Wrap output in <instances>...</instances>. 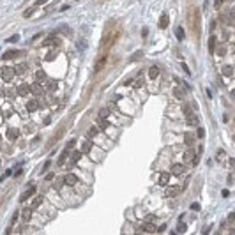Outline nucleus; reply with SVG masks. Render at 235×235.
Instances as JSON below:
<instances>
[{
  "label": "nucleus",
  "mask_w": 235,
  "mask_h": 235,
  "mask_svg": "<svg viewBox=\"0 0 235 235\" xmlns=\"http://www.w3.org/2000/svg\"><path fill=\"white\" fill-rule=\"evenodd\" d=\"M14 69H11V67H4L2 69V80H5V81H11L13 78H14Z\"/></svg>",
  "instance_id": "f257e3e1"
},
{
  "label": "nucleus",
  "mask_w": 235,
  "mask_h": 235,
  "mask_svg": "<svg viewBox=\"0 0 235 235\" xmlns=\"http://www.w3.org/2000/svg\"><path fill=\"white\" fill-rule=\"evenodd\" d=\"M64 182L67 184V186H76L78 177L74 175V173H67V175H64Z\"/></svg>",
  "instance_id": "f03ea898"
},
{
  "label": "nucleus",
  "mask_w": 235,
  "mask_h": 235,
  "mask_svg": "<svg viewBox=\"0 0 235 235\" xmlns=\"http://www.w3.org/2000/svg\"><path fill=\"white\" fill-rule=\"evenodd\" d=\"M30 92L35 94V96H43V94H44V90H43V87L39 85V81H35V83L30 85Z\"/></svg>",
  "instance_id": "7ed1b4c3"
},
{
  "label": "nucleus",
  "mask_w": 235,
  "mask_h": 235,
  "mask_svg": "<svg viewBox=\"0 0 235 235\" xmlns=\"http://www.w3.org/2000/svg\"><path fill=\"white\" fill-rule=\"evenodd\" d=\"M30 218H32V209L25 207V209L21 210V221H23V223H28V221H30Z\"/></svg>",
  "instance_id": "20e7f679"
},
{
  "label": "nucleus",
  "mask_w": 235,
  "mask_h": 235,
  "mask_svg": "<svg viewBox=\"0 0 235 235\" xmlns=\"http://www.w3.org/2000/svg\"><path fill=\"white\" fill-rule=\"evenodd\" d=\"M16 92H18V96H21V97H23V96H28V94H30V87H28V85H19V87L16 88Z\"/></svg>",
  "instance_id": "39448f33"
},
{
  "label": "nucleus",
  "mask_w": 235,
  "mask_h": 235,
  "mask_svg": "<svg viewBox=\"0 0 235 235\" xmlns=\"http://www.w3.org/2000/svg\"><path fill=\"white\" fill-rule=\"evenodd\" d=\"M159 76V67L157 66H150V69H149V78L150 80H156Z\"/></svg>",
  "instance_id": "423d86ee"
},
{
  "label": "nucleus",
  "mask_w": 235,
  "mask_h": 235,
  "mask_svg": "<svg viewBox=\"0 0 235 235\" xmlns=\"http://www.w3.org/2000/svg\"><path fill=\"white\" fill-rule=\"evenodd\" d=\"M18 135H19V131H18V129H14V127H11V129H7V138L11 140V141H14V140L18 138Z\"/></svg>",
  "instance_id": "0eeeda50"
},
{
  "label": "nucleus",
  "mask_w": 235,
  "mask_h": 235,
  "mask_svg": "<svg viewBox=\"0 0 235 235\" xmlns=\"http://www.w3.org/2000/svg\"><path fill=\"white\" fill-rule=\"evenodd\" d=\"M191 25H195V34L198 35L200 34V13L195 11V23H191Z\"/></svg>",
  "instance_id": "6e6552de"
},
{
  "label": "nucleus",
  "mask_w": 235,
  "mask_h": 235,
  "mask_svg": "<svg viewBox=\"0 0 235 235\" xmlns=\"http://www.w3.org/2000/svg\"><path fill=\"white\" fill-rule=\"evenodd\" d=\"M179 193H180V189H179V187L175 186V187H168V189H166V193H165V195H166L168 198H171V196H177Z\"/></svg>",
  "instance_id": "1a4fd4ad"
},
{
  "label": "nucleus",
  "mask_w": 235,
  "mask_h": 235,
  "mask_svg": "<svg viewBox=\"0 0 235 235\" xmlns=\"http://www.w3.org/2000/svg\"><path fill=\"white\" fill-rule=\"evenodd\" d=\"M184 170H186V166H184V165H173L171 173H173V175H180V173H184Z\"/></svg>",
  "instance_id": "9d476101"
},
{
  "label": "nucleus",
  "mask_w": 235,
  "mask_h": 235,
  "mask_svg": "<svg viewBox=\"0 0 235 235\" xmlns=\"http://www.w3.org/2000/svg\"><path fill=\"white\" fill-rule=\"evenodd\" d=\"M168 180H170V173L168 171H163L159 175V184H161V186H165V184H168Z\"/></svg>",
  "instance_id": "9b49d317"
},
{
  "label": "nucleus",
  "mask_w": 235,
  "mask_h": 235,
  "mask_svg": "<svg viewBox=\"0 0 235 235\" xmlns=\"http://www.w3.org/2000/svg\"><path fill=\"white\" fill-rule=\"evenodd\" d=\"M168 23H170V18H168V14H163V16L159 18V27H161V28H166V27H168Z\"/></svg>",
  "instance_id": "f8f14e48"
},
{
  "label": "nucleus",
  "mask_w": 235,
  "mask_h": 235,
  "mask_svg": "<svg viewBox=\"0 0 235 235\" xmlns=\"http://www.w3.org/2000/svg\"><path fill=\"white\" fill-rule=\"evenodd\" d=\"M34 193H35V187L32 186V187H30V189H28L27 193H23V195H21V196H19V202H25L27 198H30V196H32V195H34Z\"/></svg>",
  "instance_id": "ddd939ff"
},
{
  "label": "nucleus",
  "mask_w": 235,
  "mask_h": 235,
  "mask_svg": "<svg viewBox=\"0 0 235 235\" xmlns=\"http://www.w3.org/2000/svg\"><path fill=\"white\" fill-rule=\"evenodd\" d=\"M21 55V52H16V50H13V52H7V53H4V60H9V58H14V57H19Z\"/></svg>",
  "instance_id": "4468645a"
},
{
  "label": "nucleus",
  "mask_w": 235,
  "mask_h": 235,
  "mask_svg": "<svg viewBox=\"0 0 235 235\" xmlns=\"http://www.w3.org/2000/svg\"><path fill=\"white\" fill-rule=\"evenodd\" d=\"M97 129H103V131H108V120L106 119H101L97 120Z\"/></svg>",
  "instance_id": "2eb2a0df"
},
{
  "label": "nucleus",
  "mask_w": 235,
  "mask_h": 235,
  "mask_svg": "<svg viewBox=\"0 0 235 235\" xmlns=\"http://www.w3.org/2000/svg\"><path fill=\"white\" fill-rule=\"evenodd\" d=\"M106 60H108V57H101L99 62L96 64V69H94V71H101V69H103V67L106 66Z\"/></svg>",
  "instance_id": "dca6fc26"
},
{
  "label": "nucleus",
  "mask_w": 235,
  "mask_h": 235,
  "mask_svg": "<svg viewBox=\"0 0 235 235\" xmlns=\"http://www.w3.org/2000/svg\"><path fill=\"white\" fill-rule=\"evenodd\" d=\"M67 156H69V150H64L62 154H60V157H58V163H57V165H58V166H64V163H66Z\"/></svg>",
  "instance_id": "f3484780"
},
{
  "label": "nucleus",
  "mask_w": 235,
  "mask_h": 235,
  "mask_svg": "<svg viewBox=\"0 0 235 235\" xmlns=\"http://www.w3.org/2000/svg\"><path fill=\"white\" fill-rule=\"evenodd\" d=\"M44 80H46V73H44L43 69H39L37 73H35V81H39V83H41V81H44Z\"/></svg>",
  "instance_id": "a211bd4d"
},
{
  "label": "nucleus",
  "mask_w": 235,
  "mask_h": 235,
  "mask_svg": "<svg viewBox=\"0 0 235 235\" xmlns=\"http://www.w3.org/2000/svg\"><path fill=\"white\" fill-rule=\"evenodd\" d=\"M27 110H28V111H35V110H39V103H37V101H28Z\"/></svg>",
  "instance_id": "6ab92c4d"
},
{
  "label": "nucleus",
  "mask_w": 235,
  "mask_h": 235,
  "mask_svg": "<svg viewBox=\"0 0 235 235\" xmlns=\"http://www.w3.org/2000/svg\"><path fill=\"white\" fill-rule=\"evenodd\" d=\"M143 232H156V226L152 224V221H145V224H143V228H141Z\"/></svg>",
  "instance_id": "aec40b11"
},
{
  "label": "nucleus",
  "mask_w": 235,
  "mask_h": 235,
  "mask_svg": "<svg viewBox=\"0 0 235 235\" xmlns=\"http://www.w3.org/2000/svg\"><path fill=\"white\" fill-rule=\"evenodd\" d=\"M193 157H195V152H193V150H186V152H184V161H186V163H191Z\"/></svg>",
  "instance_id": "412c9836"
},
{
  "label": "nucleus",
  "mask_w": 235,
  "mask_h": 235,
  "mask_svg": "<svg viewBox=\"0 0 235 235\" xmlns=\"http://www.w3.org/2000/svg\"><path fill=\"white\" fill-rule=\"evenodd\" d=\"M221 73H223L224 76H232V74H233V67H232V66H224V67L221 69Z\"/></svg>",
  "instance_id": "4be33fe9"
},
{
  "label": "nucleus",
  "mask_w": 235,
  "mask_h": 235,
  "mask_svg": "<svg viewBox=\"0 0 235 235\" xmlns=\"http://www.w3.org/2000/svg\"><path fill=\"white\" fill-rule=\"evenodd\" d=\"M209 50H210V53L216 52V37H210L209 39Z\"/></svg>",
  "instance_id": "5701e85b"
},
{
  "label": "nucleus",
  "mask_w": 235,
  "mask_h": 235,
  "mask_svg": "<svg viewBox=\"0 0 235 235\" xmlns=\"http://www.w3.org/2000/svg\"><path fill=\"white\" fill-rule=\"evenodd\" d=\"M81 150H83V152H90L92 150V141H83V145H81Z\"/></svg>",
  "instance_id": "b1692460"
},
{
  "label": "nucleus",
  "mask_w": 235,
  "mask_h": 235,
  "mask_svg": "<svg viewBox=\"0 0 235 235\" xmlns=\"http://www.w3.org/2000/svg\"><path fill=\"white\" fill-rule=\"evenodd\" d=\"M99 117H101V119H108V117H110V108H101Z\"/></svg>",
  "instance_id": "393cba45"
},
{
  "label": "nucleus",
  "mask_w": 235,
  "mask_h": 235,
  "mask_svg": "<svg viewBox=\"0 0 235 235\" xmlns=\"http://www.w3.org/2000/svg\"><path fill=\"white\" fill-rule=\"evenodd\" d=\"M187 124H191V126H196L198 124V117H195V115H187Z\"/></svg>",
  "instance_id": "a878e982"
},
{
  "label": "nucleus",
  "mask_w": 235,
  "mask_h": 235,
  "mask_svg": "<svg viewBox=\"0 0 235 235\" xmlns=\"http://www.w3.org/2000/svg\"><path fill=\"white\" fill-rule=\"evenodd\" d=\"M184 136H186V138H184V141H186V145H193V141H195V136H193V135H189V133H187V135H184Z\"/></svg>",
  "instance_id": "bb28decb"
},
{
  "label": "nucleus",
  "mask_w": 235,
  "mask_h": 235,
  "mask_svg": "<svg viewBox=\"0 0 235 235\" xmlns=\"http://www.w3.org/2000/svg\"><path fill=\"white\" fill-rule=\"evenodd\" d=\"M175 35H177L179 41L184 39V28H182V27H177V28H175Z\"/></svg>",
  "instance_id": "cd10ccee"
},
{
  "label": "nucleus",
  "mask_w": 235,
  "mask_h": 235,
  "mask_svg": "<svg viewBox=\"0 0 235 235\" xmlns=\"http://www.w3.org/2000/svg\"><path fill=\"white\" fill-rule=\"evenodd\" d=\"M80 157H81V152H80V150H74L73 154H71V161H73V165H74V163H76Z\"/></svg>",
  "instance_id": "c85d7f7f"
},
{
  "label": "nucleus",
  "mask_w": 235,
  "mask_h": 235,
  "mask_svg": "<svg viewBox=\"0 0 235 235\" xmlns=\"http://www.w3.org/2000/svg\"><path fill=\"white\" fill-rule=\"evenodd\" d=\"M43 200H44L43 196H37V198H34V202H32V207H35V209H37V207L41 205V203H43Z\"/></svg>",
  "instance_id": "c756f323"
},
{
  "label": "nucleus",
  "mask_w": 235,
  "mask_h": 235,
  "mask_svg": "<svg viewBox=\"0 0 235 235\" xmlns=\"http://www.w3.org/2000/svg\"><path fill=\"white\" fill-rule=\"evenodd\" d=\"M97 133H99V129H97V127H90V129H88V138H94V136H97Z\"/></svg>",
  "instance_id": "7c9ffc66"
},
{
  "label": "nucleus",
  "mask_w": 235,
  "mask_h": 235,
  "mask_svg": "<svg viewBox=\"0 0 235 235\" xmlns=\"http://www.w3.org/2000/svg\"><path fill=\"white\" fill-rule=\"evenodd\" d=\"M14 73H18V74H25V73H27V67H25V66H18Z\"/></svg>",
  "instance_id": "2f4dec72"
},
{
  "label": "nucleus",
  "mask_w": 235,
  "mask_h": 235,
  "mask_svg": "<svg viewBox=\"0 0 235 235\" xmlns=\"http://www.w3.org/2000/svg\"><path fill=\"white\" fill-rule=\"evenodd\" d=\"M173 94H175V97H179V99L184 97V92H182L180 88H175V90H173Z\"/></svg>",
  "instance_id": "473e14b6"
},
{
  "label": "nucleus",
  "mask_w": 235,
  "mask_h": 235,
  "mask_svg": "<svg viewBox=\"0 0 235 235\" xmlns=\"http://www.w3.org/2000/svg\"><path fill=\"white\" fill-rule=\"evenodd\" d=\"M76 145V140H71V141H67V145H66V150H71V149H73Z\"/></svg>",
  "instance_id": "72a5a7b5"
},
{
  "label": "nucleus",
  "mask_w": 235,
  "mask_h": 235,
  "mask_svg": "<svg viewBox=\"0 0 235 235\" xmlns=\"http://www.w3.org/2000/svg\"><path fill=\"white\" fill-rule=\"evenodd\" d=\"M62 184H66V182H64V177L58 179V180L55 182V189H60V187H62Z\"/></svg>",
  "instance_id": "f704fd0d"
},
{
  "label": "nucleus",
  "mask_w": 235,
  "mask_h": 235,
  "mask_svg": "<svg viewBox=\"0 0 235 235\" xmlns=\"http://www.w3.org/2000/svg\"><path fill=\"white\" fill-rule=\"evenodd\" d=\"M186 224H184V223H179V226H177V232H180V233H184V232H186Z\"/></svg>",
  "instance_id": "c9c22d12"
},
{
  "label": "nucleus",
  "mask_w": 235,
  "mask_h": 235,
  "mask_svg": "<svg viewBox=\"0 0 235 235\" xmlns=\"http://www.w3.org/2000/svg\"><path fill=\"white\" fill-rule=\"evenodd\" d=\"M34 11H35V7H30V9H27V11H25V14H23V16H25V18L32 16V13H34Z\"/></svg>",
  "instance_id": "e433bc0d"
},
{
  "label": "nucleus",
  "mask_w": 235,
  "mask_h": 235,
  "mask_svg": "<svg viewBox=\"0 0 235 235\" xmlns=\"http://www.w3.org/2000/svg\"><path fill=\"white\" fill-rule=\"evenodd\" d=\"M55 88H57V81H50V83H48V90L52 92V90H55Z\"/></svg>",
  "instance_id": "4c0bfd02"
},
{
  "label": "nucleus",
  "mask_w": 235,
  "mask_h": 235,
  "mask_svg": "<svg viewBox=\"0 0 235 235\" xmlns=\"http://www.w3.org/2000/svg\"><path fill=\"white\" fill-rule=\"evenodd\" d=\"M223 159H226V154H224L223 150H219L218 152V161H223Z\"/></svg>",
  "instance_id": "58836bf2"
},
{
  "label": "nucleus",
  "mask_w": 235,
  "mask_h": 235,
  "mask_svg": "<svg viewBox=\"0 0 235 235\" xmlns=\"http://www.w3.org/2000/svg\"><path fill=\"white\" fill-rule=\"evenodd\" d=\"M78 48H80V50H85V48H87V43H85L83 39H81V41H78Z\"/></svg>",
  "instance_id": "ea45409f"
},
{
  "label": "nucleus",
  "mask_w": 235,
  "mask_h": 235,
  "mask_svg": "<svg viewBox=\"0 0 235 235\" xmlns=\"http://www.w3.org/2000/svg\"><path fill=\"white\" fill-rule=\"evenodd\" d=\"M182 111H184V113H186V115H189V113H191V106H189V104H184Z\"/></svg>",
  "instance_id": "a19ab883"
},
{
  "label": "nucleus",
  "mask_w": 235,
  "mask_h": 235,
  "mask_svg": "<svg viewBox=\"0 0 235 235\" xmlns=\"http://www.w3.org/2000/svg\"><path fill=\"white\" fill-rule=\"evenodd\" d=\"M18 218H19V212L16 210V212L13 214V221H11V223H13V224H14V223H18Z\"/></svg>",
  "instance_id": "79ce46f5"
},
{
  "label": "nucleus",
  "mask_w": 235,
  "mask_h": 235,
  "mask_svg": "<svg viewBox=\"0 0 235 235\" xmlns=\"http://www.w3.org/2000/svg\"><path fill=\"white\" fill-rule=\"evenodd\" d=\"M133 85H135V87L138 88V87H141V85H143V80H141V78H138V80H136V81H135V83H133Z\"/></svg>",
  "instance_id": "37998d69"
},
{
  "label": "nucleus",
  "mask_w": 235,
  "mask_h": 235,
  "mask_svg": "<svg viewBox=\"0 0 235 235\" xmlns=\"http://www.w3.org/2000/svg\"><path fill=\"white\" fill-rule=\"evenodd\" d=\"M7 41H9V43H18V41H19V35H13V37H9Z\"/></svg>",
  "instance_id": "c03bdc74"
},
{
  "label": "nucleus",
  "mask_w": 235,
  "mask_h": 235,
  "mask_svg": "<svg viewBox=\"0 0 235 235\" xmlns=\"http://www.w3.org/2000/svg\"><path fill=\"white\" fill-rule=\"evenodd\" d=\"M203 135H205V131H203L202 127H198V131H196V136H198V138H203Z\"/></svg>",
  "instance_id": "a18cd8bd"
},
{
  "label": "nucleus",
  "mask_w": 235,
  "mask_h": 235,
  "mask_svg": "<svg viewBox=\"0 0 235 235\" xmlns=\"http://www.w3.org/2000/svg\"><path fill=\"white\" fill-rule=\"evenodd\" d=\"M191 209L198 212V210H200V203H191Z\"/></svg>",
  "instance_id": "49530a36"
},
{
  "label": "nucleus",
  "mask_w": 235,
  "mask_h": 235,
  "mask_svg": "<svg viewBox=\"0 0 235 235\" xmlns=\"http://www.w3.org/2000/svg\"><path fill=\"white\" fill-rule=\"evenodd\" d=\"M221 4H223V0H216V2H214V9H219Z\"/></svg>",
  "instance_id": "de8ad7c7"
},
{
  "label": "nucleus",
  "mask_w": 235,
  "mask_h": 235,
  "mask_svg": "<svg viewBox=\"0 0 235 235\" xmlns=\"http://www.w3.org/2000/svg\"><path fill=\"white\" fill-rule=\"evenodd\" d=\"M50 165H52V161H46V163H44V166H43V171H46V170L50 168Z\"/></svg>",
  "instance_id": "09e8293b"
},
{
  "label": "nucleus",
  "mask_w": 235,
  "mask_h": 235,
  "mask_svg": "<svg viewBox=\"0 0 235 235\" xmlns=\"http://www.w3.org/2000/svg\"><path fill=\"white\" fill-rule=\"evenodd\" d=\"M57 57V53H48L46 55V60H52V58H55Z\"/></svg>",
  "instance_id": "8fccbe9b"
},
{
  "label": "nucleus",
  "mask_w": 235,
  "mask_h": 235,
  "mask_svg": "<svg viewBox=\"0 0 235 235\" xmlns=\"http://www.w3.org/2000/svg\"><path fill=\"white\" fill-rule=\"evenodd\" d=\"M7 96L13 97V96H14V88H9V90H7Z\"/></svg>",
  "instance_id": "3c124183"
},
{
  "label": "nucleus",
  "mask_w": 235,
  "mask_h": 235,
  "mask_svg": "<svg viewBox=\"0 0 235 235\" xmlns=\"http://www.w3.org/2000/svg\"><path fill=\"white\" fill-rule=\"evenodd\" d=\"M53 179H55L53 173H48V175H46V180H53Z\"/></svg>",
  "instance_id": "603ef678"
},
{
  "label": "nucleus",
  "mask_w": 235,
  "mask_h": 235,
  "mask_svg": "<svg viewBox=\"0 0 235 235\" xmlns=\"http://www.w3.org/2000/svg\"><path fill=\"white\" fill-rule=\"evenodd\" d=\"M156 230H157V232H165V230H166V224H161V226L156 228Z\"/></svg>",
  "instance_id": "864d4df0"
},
{
  "label": "nucleus",
  "mask_w": 235,
  "mask_h": 235,
  "mask_svg": "<svg viewBox=\"0 0 235 235\" xmlns=\"http://www.w3.org/2000/svg\"><path fill=\"white\" fill-rule=\"evenodd\" d=\"M182 69H184V71H186V73H187V74H191V71H189V67H187L186 64H182Z\"/></svg>",
  "instance_id": "5fc2aeb1"
},
{
  "label": "nucleus",
  "mask_w": 235,
  "mask_h": 235,
  "mask_svg": "<svg viewBox=\"0 0 235 235\" xmlns=\"http://www.w3.org/2000/svg\"><path fill=\"white\" fill-rule=\"evenodd\" d=\"M223 196H224V198H228V196H230V191H228V189H224V191H223Z\"/></svg>",
  "instance_id": "6e6d98bb"
},
{
  "label": "nucleus",
  "mask_w": 235,
  "mask_h": 235,
  "mask_svg": "<svg viewBox=\"0 0 235 235\" xmlns=\"http://www.w3.org/2000/svg\"><path fill=\"white\" fill-rule=\"evenodd\" d=\"M21 173H23V171H21V168H18V170L14 171V175H16V177H19V175H21Z\"/></svg>",
  "instance_id": "4d7b16f0"
},
{
  "label": "nucleus",
  "mask_w": 235,
  "mask_h": 235,
  "mask_svg": "<svg viewBox=\"0 0 235 235\" xmlns=\"http://www.w3.org/2000/svg\"><path fill=\"white\" fill-rule=\"evenodd\" d=\"M140 57H141V53H136V55H133V57H131V60H136V58H140Z\"/></svg>",
  "instance_id": "13d9d810"
},
{
  "label": "nucleus",
  "mask_w": 235,
  "mask_h": 235,
  "mask_svg": "<svg viewBox=\"0 0 235 235\" xmlns=\"http://www.w3.org/2000/svg\"><path fill=\"white\" fill-rule=\"evenodd\" d=\"M147 34H149V30H147V28L141 30V35H143V37H147Z\"/></svg>",
  "instance_id": "bf43d9fd"
},
{
  "label": "nucleus",
  "mask_w": 235,
  "mask_h": 235,
  "mask_svg": "<svg viewBox=\"0 0 235 235\" xmlns=\"http://www.w3.org/2000/svg\"><path fill=\"white\" fill-rule=\"evenodd\" d=\"M44 2H46V0H37V2H35V5H43Z\"/></svg>",
  "instance_id": "052dcab7"
},
{
  "label": "nucleus",
  "mask_w": 235,
  "mask_h": 235,
  "mask_svg": "<svg viewBox=\"0 0 235 235\" xmlns=\"http://www.w3.org/2000/svg\"><path fill=\"white\" fill-rule=\"evenodd\" d=\"M0 141H2V138H0Z\"/></svg>",
  "instance_id": "680f3d73"
}]
</instances>
